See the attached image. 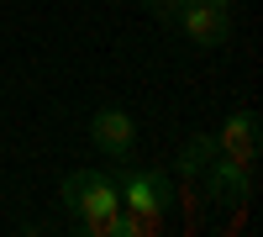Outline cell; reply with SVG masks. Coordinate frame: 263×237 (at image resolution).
Returning <instances> with one entry per match:
<instances>
[{
	"label": "cell",
	"mask_w": 263,
	"mask_h": 237,
	"mask_svg": "<svg viewBox=\"0 0 263 237\" xmlns=\"http://www.w3.org/2000/svg\"><path fill=\"white\" fill-rule=\"evenodd\" d=\"M111 179H116V190H121V206H126V211H137V216H142L153 232L163 227V216L174 211V200H179L163 169H147V163H132V158L111 163Z\"/></svg>",
	"instance_id": "6da1fadb"
},
{
	"label": "cell",
	"mask_w": 263,
	"mask_h": 237,
	"mask_svg": "<svg viewBox=\"0 0 263 237\" xmlns=\"http://www.w3.org/2000/svg\"><path fill=\"white\" fill-rule=\"evenodd\" d=\"M63 211L74 216V227L111 222L121 211V190L111 179V169H74V174H63Z\"/></svg>",
	"instance_id": "7a4b0ae2"
},
{
	"label": "cell",
	"mask_w": 263,
	"mask_h": 237,
	"mask_svg": "<svg viewBox=\"0 0 263 237\" xmlns=\"http://www.w3.org/2000/svg\"><path fill=\"white\" fill-rule=\"evenodd\" d=\"M168 27H179V37H190L195 48H221V42H232V16L216 11L211 0H184Z\"/></svg>",
	"instance_id": "3957f363"
},
{
	"label": "cell",
	"mask_w": 263,
	"mask_h": 237,
	"mask_svg": "<svg viewBox=\"0 0 263 237\" xmlns=\"http://www.w3.org/2000/svg\"><path fill=\"white\" fill-rule=\"evenodd\" d=\"M200 179H205V200L211 206H248L253 200V163H237L227 153H216Z\"/></svg>",
	"instance_id": "277c9868"
},
{
	"label": "cell",
	"mask_w": 263,
	"mask_h": 237,
	"mask_svg": "<svg viewBox=\"0 0 263 237\" xmlns=\"http://www.w3.org/2000/svg\"><path fill=\"white\" fill-rule=\"evenodd\" d=\"M90 142L105 153V163H121V158H132V148H137V121H132L121 105H100L90 116Z\"/></svg>",
	"instance_id": "5b68a950"
},
{
	"label": "cell",
	"mask_w": 263,
	"mask_h": 237,
	"mask_svg": "<svg viewBox=\"0 0 263 237\" xmlns=\"http://www.w3.org/2000/svg\"><path fill=\"white\" fill-rule=\"evenodd\" d=\"M216 148L237 163H258V116L253 111H232L216 132Z\"/></svg>",
	"instance_id": "8992f818"
},
{
	"label": "cell",
	"mask_w": 263,
	"mask_h": 237,
	"mask_svg": "<svg viewBox=\"0 0 263 237\" xmlns=\"http://www.w3.org/2000/svg\"><path fill=\"white\" fill-rule=\"evenodd\" d=\"M216 153H221V148H216V132H190L184 148H179V158H174V169H179L184 179H200Z\"/></svg>",
	"instance_id": "52a82bcc"
},
{
	"label": "cell",
	"mask_w": 263,
	"mask_h": 237,
	"mask_svg": "<svg viewBox=\"0 0 263 237\" xmlns=\"http://www.w3.org/2000/svg\"><path fill=\"white\" fill-rule=\"evenodd\" d=\"M179 6H184V0H142V11H147V16H158L163 27L174 21V11H179Z\"/></svg>",
	"instance_id": "ba28073f"
},
{
	"label": "cell",
	"mask_w": 263,
	"mask_h": 237,
	"mask_svg": "<svg viewBox=\"0 0 263 237\" xmlns=\"http://www.w3.org/2000/svg\"><path fill=\"white\" fill-rule=\"evenodd\" d=\"M211 6H216V11H227V16H232V11H237V0H211Z\"/></svg>",
	"instance_id": "9c48e42d"
}]
</instances>
